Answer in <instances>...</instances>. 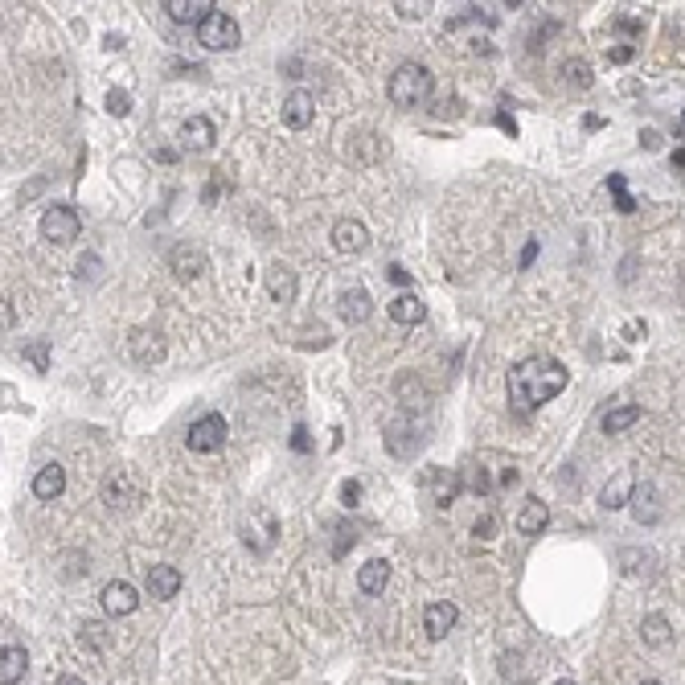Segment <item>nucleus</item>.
<instances>
[{
  "label": "nucleus",
  "instance_id": "1",
  "mask_svg": "<svg viewBox=\"0 0 685 685\" xmlns=\"http://www.w3.org/2000/svg\"><path fill=\"white\" fill-rule=\"evenodd\" d=\"M570 382V370L554 357H526L521 365L509 370V398L521 411H537L550 398H558Z\"/></svg>",
  "mask_w": 685,
  "mask_h": 685
},
{
  "label": "nucleus",
  "instance_id": "2",
  "mask_svg": "<svg viewBox=\"0 0 685 685\" xmlns=\"http://www.w3.org/2000/svg\"><path fill=\"white\" fill-rule=\"evenodd\" d=\"M431 91H435V75H431L423 62H403V66L390 75V87H386L390 103L403 111L423 107V103L431 99Z\"/></svg>",
  "mask_w": 685,
  "mask_h": 685
},
{
  "label": "nucleus",
  "instance_id": "3",
  "mask_svg": "<svg viewBox=\"0 0 685 685\" xmlns=\"http://www.w3.org/2000/svg\"><path fill=\"white\" fill-rule=\"evenodd\" d=\"M239 534L255 554H267L275 546V537H280V521H275V513L267 505H250L239 521Z\"/></svg>",
  "mask_w": 685,
  "mask_h": 685
},
{
  "label": "nucleus",
  "instance_id": "4",
  "mask_svg": "<svg viewBox=\"0 0 685 685\" xmlns=\"http://www.w3.org/2000/svg\"><path fill=\"white\" fill-rule=\"evenodd\" d=\"M198 42L206 46V50H218V54H226V50H239V42H242V29H239V21L230 17V13H210L206 21L198 26Z\"/></svg>",
  "mask_w": 685,
  "mask_h": 685
},
{
  "label": "nucleus",
  "instance_id": "5",
  "mask_svg": "<svg viewBox=\"0 0 685 685\" xmlns=\"http://www.w3.org/2000/svg\"><path fill=\"white\" fill-rule=\"evenodd\" d=\"M226 444V419L222 414H201L189 431H185V447L198 455H210Z\"/></svg>",
  "mask_w": 685,
  "mask_h": 685
},
{
  "label": "nucleus",
  "instance_id": "6",
  "mask_svg": "<svg viewBox=\"0 0 685 685\" xmlns=\"http://www.w3.org/2000/svg\"><path fill=\"white\" fill-rule=\"evenodd\" d=\"M78 230H83V218H78V210L50 206L42 214V239H50V242H75Z\"/></svg>",
  "mask_w": 685,
  "mask_h": 685
},
{
  "label": "nucleus",
  "instance_id": "7",
  "mask_svg": "<svg viewBox=\"0 0 685 685\" xmlns=\"http://www.w3.org/2000/svg\"><path fill=\"white\" fill-rule=\"evenodd\" d=\"M169 267H173L177 280H198L201 271H210V259L198 242H177V247L169 250Z\"/></svg>",
  "mask_w": 685,
  "mask_h": 685
},
{
  "label": "nucleus",
  "instance_id": "8",
  "mask_svg": "<svg viewBox=\"0 0 685 685\" xmlns=\"http://www.w3.org/2000/svg\"><path fill=\"white\" fill-rule=\"evenodd\" d=\"M128 345H132V362L136 365H160L169 353L165 337H160L157 329H136L132 337H128Z\"/></svg>",
  "mask_w": 685,
  "mask_h": 685
},
{
  "label": "nucleus",
  "instance_id": "9",
  "mask_svg": "<svg viewBox=\"0 0 685 685\" xmlns=\"http://www.w3.org/2000/svg\"><path fill=\"white\" fill-rule=\"evenodd\" d=\"M136 608H140V591H136L128 578H111V583L103 587V611H107V616H132Z\"/></svg>",
  "mask_w": 685,
  "mask_h": 685
},
{
  "label": "nucleus",
  "instance_id": "10",
  "mask_svg": "<svg viewBox=\"0 0 685 685\" xmlns=\"http://www.w3.org/2000/svg\"><path fill=\"white\" fill-rule=\"evenodd\" d=\"M332 247H337L341 255H362V250L370 247V230H365L357 218H341V222L332 226Z\"/></svg>",
  "mask_w": 685,
  "mask_h": 685
},
{
  "label": "nucleus",
  "instance_id": "11",
  "mask_svg": "<svg viewBox=\"0 0 685 685\" xmlns=\"http://www.w3.org/2000/svg\"><path fill=\"white\" fill-rule=\"evenodd\" d=\"M455 619H460V611H455V603H447V599L427 603V611H423V628H427L431 640H444V636L455 628Z\"/></svg>",
  "mask_w": 685,
  "mask_h": 685
},
{
  "label": "nucleus",
  "instance_id": "12",
  "mask_svg": "<svg viewBox=\"0 0 685 685\" xmlns=\"http://www.w3.org/2000/svg\"><path fill=\"white\" fill-rule=\"evenodd\" d=\"M103 501L107 509H128L136 501V485H132V472L128 468H116L107 480H103Z\"/></svg>",
  "mask_w": 685,
  "mask_h": 685
},
{
  "label": "nucleus",
  "instance_id": "13",
  "mask_svg": "<svg viewBox=\"0 0 685 685\" xmlns=\"http://www.w3.org/2000/svg\"><path fill=\"white\" fill-rule=\"evenodd\" d=\"M144 587H148L152 599H173V595L181 591V570L169 567V562H160V567H148V575H144Z\"/></svg>",
  "mask_w": 685,
  "mask_h": 685
},
{
  "label": "nucleus",
  "instance_id": "14",
  "mask_svg": "<svg viewBox=\"0 0 685 685\" xmlns=\"http://www.w3.org/2000/svg\"><path fill=\"white\" fill-rule=\"evenodd\" d=\"M214 140H218L214 119L193 116V119H185V124H181V148H185V152H206Z\"/></svg>",
  "mask_w": 685,
  "mask_h": 685
},
{
  "label": "nucleus",
  "instance_id": "15",
  "mask_svg": "<svg viewBox=\"0 0 685 685\" xmlns=\"http://www.w3.org/2000/svg\"><path fill=\"white\" fill-rule=\"evenodd\" d=\"M165 13L177 26H201L214 13V0H165Z\"/></svg>",
  "mask_w": 685,
  "mask_h": 685
},
{
  "label": "nucleus",
  "instance_id": "16",
  "mask_svg": "<svg viewBox=\"0 0 685 685\" xmlns=\"http://www.w3.org/2000/svg\"><path fill=\"white\" fill-rule=\"evenodd\" d=\"M316 116V99L308 91H291L288 99H283V124L296 128V132H304L308 124H312Z\"/></svg>",
  "mask_w": 685,
  "mask_h": 685
},
{
  "label": "nucleus",
  "instance_id": "17",
  "mask_svg": "<svg viewBox=\"0 0 685 685\" xmlns=\"http://www.w3.org/2000/svg\"><path fill=\"white\" fill-rule=\"evenodd\" d=\"M267 296L275 304H291L296 300V271L288 263H271L267 267Z\"/></svg>",
  "mask_w": 685,
  "mask_h": 685
},
{
  "label": "nucleus",
  "instance_id": "18",
  "mask_svg": "<svg viewBox=\"0 0 685 685\" xmlns=\"http://www.w3.org/2000/svg\"><path fill=\"white\" fill-rule=\"evenodd\" d=\"M29 669V652L21 644H0V685H17Z\"/></svg>",
  "mask_w": 685,
  "mask_h": 685
},
{
  "label": "nucleus",
  "instance_id": "19",
  "mask_svg": "<svg viewBox=\"0 0 685 685\" xmlns=\"http://www.w3.org/2000/svg\"><path fill=\"white\" fill-rule=\"evenodd\" d=\"M62 493H66V468L62 464H46L34 476V496L37 501H58Z\"/></svg>",
  "mask_w": 685,
  "mask_h": 685
},
{
  "label": "nucleus",
  "instance_id": "20",
  "mask_svg": "<svg viewBox=\"0 0 685 685\" xmlns=\"http://www.w3.org/2000/svg\"><path fill=\"white\" fill-rule=\"evenodd\" d=\"M386 312H390V321H394V324H423V321H427V304H423L414 291H403V296H394Z\"/></svg>",
  "mask_w": 685,
  "mask_h": 685
},
{
  "label": "nucleus",
  "instance_id": "21",
  "mask_svg": "<svg viewBox=\"0 0 685 685\" xmlns=\"http://www.w3.org/2000/svg\"><path fill=\"white\" fill-rule=\"evenodd\" d=\"M337 304H341V321H345V324H365V321H370V312H373L370 291H362V288L345 291Z\"/></svg>",
  "mask_w": 685,
  "mask_h": 685
},
{
  "label": "nucleus",
  "instance_id": "22",
  "mask_svg": "<svg viewBox=\"0 0 685 685\" xmlns=\"http://www.w3.org/2000/svg\"><path fill=\"white\" fill-rule=\"evenodd\" d=\"M632 472H616V476L603 485V493H599V505L603 509H624L628 505V496H632Z\"/></svg>",
  "mask_w": 685,
  "mask_h": 685
},
{
  "label": "nucleus",
  "instance_id": "23",
  "mask_svg": "<svg viewBox=\"0 0 685 685\" xmlns=\"http://www.w3.org/2000/svg\"><path fill=\"white\" fill-rule=\"evenodd\" d=\"M386 583H390V562H382V558H370L357 570V587H362L365 595H382Z\"/></svg>",
  "mask_w": 685,
  "mask_h": 685
},
{
  "label": "nucleus",
  "instance_id": "24",
  "mask_svg": "<svg viewBox=\"0 0 685 685\" xmlns=\"http://www.w3.org/2000/svg\"><path fill=\"white\" fill-rule=\"evenodd\" d=\"M546 526H550V509H546V501H537V496H529V501H526V509L517 513V529H521V534H529V537H534V534H542Z\"/></svg>",
  "mask_w": 685,
  "mask_h": 685
},
{
  "label": "nucleus",
  "instance_id": "25",
  "mask_svg": "<svg viewBox=\"0 0 685 685\" xmlns=\"http://www.w3.org/2000/svg\"><path fill=\"white\" fill-rule=\"evenodd\" d=\"M427 485L435 488V501L447 509V505H452L455 496H460L464 476H460V472H444V468H435V472H431V476H427Z\"/></svg>",
  "mask_w": 685,
  "mask_h": 685
},
{
  "label": "nucleus",
  "instance_id": "26",
  "mask_svg": "<svg viewBox=\"0 0 685 685\" xmlns=\"http://www.w3.org/2000/svg\"><path fill=\"white\" fill-rule=\"evenodd\" d=\"M640 414H644V406H636V403L611 406V411L603 414V431H608V435H619V431L636 427V423H640Z\"/></svg>",
  "mask_w": 685,
  "mask_h": 685
},
{
  "label": "nucleus",
  "instance_id": "27",
  "mask_svg": "<svg viewBox=\"0 0 685 685\" xmlns=\"http://www.w3.org/2000/svg\"><path fill=\"white\" fill-rule=\"evenodd\" d=\"M632 513H636V521H649V526H657L660 521V505H657V488L652 485H644V488H632Z\"/></svg>",
  "mask_w": 685,
  "mask_h": 685
},
{
  "label": "nucleus",
  "instance_id": "28",
  "mask_svg": "<svg viewBox=\"0 0 685 685\" xmlns=\"http://www.w3.org/2000/svg\"><path fill=\"white\" fill-rule=\"evenodd\" d=\"M640 636H644V644H649V649H665V644L673 640V624H669L665 616H657V611H652V616H644Z\"/></svg>",
  "mask_w": 685,
  "mask_h": 685
},
{
  "label": "nucleus",
  "instance_id": "29",
  "mask_svg": "<svg viewBox=\"0 0 685 685\" xmlns=\"http://www.w3.org/2000/svg\"><path fill=\"white\" fill-rule=\"evenodd\" d=\"M78 644H83V649H91V652L111 649V632H107V624H99V619L83 624V632H78Z\"/></svg>",
  "mask_w": 685,
  "mask_h": 685
},
{
  "label": "nucleus",
  "instance_id": "30",
  "mask_svg": "<svg viewBox=\"0 0 685 685\" xmlns=\"http://www.w3.org/2000/svg\"><path fill=\"white\" fill-rule=\"evenodd\" d=\"M619 567H624V575H649L652 570V554L644 550H619Z\"/></svg>",
  "mask_w": 685,
  "mask_h": 685
},
{
  "label": "nucleus",
  "instance_id": "31",
  "mask_svg": "<svg viewBox=\"0 0 685 685\" xmlns=\"http://www.w3.org/2000/svg\"><path fill=\"white\" fill-rule=\"evenodd\" d=\"M562 70H567L570 87H591V66H587L583 58H578V62H567V66H562Z\"/></svg>",
  "mask_w": 685,
  "mask_h": 685
},
{
  "label": "nucleus",
  "instance_id": "32",
  "mask_svg": "<svg viewBox=\"0 0 685 685\" xmlns=\"http://www.w3.org/2000/svg\"><path fill=\"white\" fill-rule=\"evenodd\" d=\"M26 357L34 362V370H37V373L50 370V349H46V341H37V345H26Z\"/></svg>",
  "mask_w": 685,
  "mask_h": 685
},
{
  "label": "nucleus",
  "instance_id": "33",
  "mask_svg": "<svg viewBox=\"0 0 685 685\" xmlns=\"http://www.w3.org/2000/svg\"><path fill=\"white\" fill-rule=\"evenodd\" d=\"M107 111L124 119L128 111H132V95H128V91H107Z\"/></svg>",
  "mask_w": 685,
  "mask_h": 685
},
{
  "label": "nucleus",
  "instance_id": "34",
  "mask_svg": "<svg viewBox=\"0 0 685 685\" xmlns=\"http://www.w3.org/2000/svg\"><path fill=\"white\" fill-rule=\"evenodd\" d=\"M472 534H476L480 542H493V537H496V517H493V513H480L476 526H472Z\"/></svg>",
  "mask_w": 685,
  "mask_h": 685
},
{
  "label": "nucleus",
  "instance_id": "35",
  "mask_svg": "<svg viewBox=\"0 0 685 685\" xmlns=\"http://www.w3.org/2000/svg\"><path fill=\"white\" fill-rule=\"evenodd\" d=\"M341 501L353 509V505L362 501V485H357V480H345V485H341Z\"/></svg>",
  "mask_w": 685,
  "mask_h": 685
},
{
  "label": "nucleus",
  "instance_id": "36",
  "mask_svg": "<svg viewBox=\"0 0 685 685\" xmlns=\"http://www.w3.org/2000/svg\"><path fill=\"white\" fill-rule=\"evenodd\" d=\"M13 324H17V312H13V304L5 296H0V332H9Z\"/></svg>",
  "mask_w": 685,
  "mask_h": 685
},
{
  "label": "nucleus",
  "instance_id": "37",
  "mask_svg": "<svg viewBox=\"0 0 685 685\" xmlns=\"http://www.w3.org/2000/svg\"><path fill=\"white\" fill-rule=\"evenodd\" d=\"M550 34H558V26H554V21H550V26H542L534 37H529V54H542V42H546Z\"/></svg>",
  "mask_w": 685,
  "mask_h": 685
},
{
  "label": "nucleus",
  "instance_id": "38",
  "mask_svg": "<svg viewBox=\"0 0 685 685\" xmlns=\"http://www.w3.org/2000/svg\"><path fill=\"white\" fill-rule=\"evenodd\" d=\"M632 46H611L608 50V62H616V66H624V62H632Z\"/></svg>",
  "mask_w": 685,
  "mask_h": 685
},
{
  "label": "nucleus",
  "instance_id": "39",
  "mask_svg": "<svg viewBox=\"0 0 685 685\" xmlns=\"http://www.w3.org/2000/svg\"><path fill=\"white\" fill-rule=\"evenodd\" d=\"M394 9H398V17H403V21H419L423 13H427V5H394Z\"/></svg>",
  "mask_w": 685,
  "mask_h": 685
},
{
  "label": "nucleus",
  "instance_id": "40",
  "mask_svg": "<svg viewBox=\"0 0 685 685\" xmlns=\"http://www.w3.org/2000/svg\"><path fill=\"white\" fill-rule=\"evenodd\" d=\"M616 29H619V34H628V37H636V34H644V21H632V17H619V21H616Z\"/></svg>",
  "mask_w": 685,
  "mask_h": 685
},
{
  "label": "nucleus",
  "instance_id": "41",
  "mask_svg": "<svg viewBox=\"0 0 685 685\" xmlns=\"http://www.w3.org/2000/svg\"><path fill=\"white\" fill-rule=\"evenodd\" d=\"M291 447H296V452H308V447H312V439H308L304 427H291Z\"/></svg>",
  "mask_w": 685,
  "mask_h": 685
},
{
  "label": "nucleus",
  "instance_id": "42",
  "mask_svg": "<svg viewBox=\"0 0 685 685\" xmlns=\"http://www.w3.org/2000/svg\"><path fill=\"white\" fill-rule=\"evenodd\" d=\"M386 275H390V283H411V271H403L398 263H390V267H386Z\"/></svg>",
  "mask_w": 685,
  "mask_h": 685
},
{
  "label": "nucleus",
  "instance_id": "43",
  "mask_svg": "<svg viewBox=\"0 0 685 685\" xmlns=\"http://www.w3.org/2000/svg\"><path fill=\"white\" fill-rule=\"evenodd\" d=\"M616 210H619V214H632V210H636V201L628 198V189H624V193H616Z\"/></svg>",
  "mask_w": 685,
  "mask_h": 685
},
{
  "label": "nucleus",
  "instance_id": "44",
  "mask_svg": "<svg viewBox=\"0 0 685 685\" xmlns=\"http://www.w3.org/2000/svg\"><path fill=\"white\" fill-rule=\"evenodd\" d=\"M534 259H537V242H526V250H521V271H526Z\"/></svg>",
  "mask_w": 685,
  "mask_h": 685
},
{
  "label": "nucleus",
  "instance_id": "45",
  "mask_svg": "<svg viewBox=\"0 0 685 685\" xmlns=\"http://www.w3.org/2000/svg\"><path fill=\"white\" fill-rule=\"evenodd\" d=\"M95 267H99V259H78V275H83V280H87V275H95Z\"/></svg>",
  "mask_w": 685,
  "mask_h": 685
},
{
  "label": "nucleus",
  "instance_id": "46",
  "mask_svg": "<svg viewBox=\"0 0 685 685\" xmlns=\"http://www.w3.org/2000/svg\"><path fill=\"white\" fill-rule=\"evenodd\" d=\"M54 685H87L83 677H75V673H62V677H54Z\"/></svg>",
  "mask_w": 685,
  "mask_h": 685
},
{
  "label": "nucleus",
  "instance_id": "47",
  "mask_svg": "<svg viewBox=\"0 0 685 685\" xmlns=\"http://www.w3.org/2000/svg\"><path fill=\"white\" fill-rule=\"evenodd\" d=\"M496 124H501V128H505V132H509V136H517V124H513V119L505 116V111H501V116H496Z\"/></svg>",
  "mask_w": 685,
  "mask_h": 685
},
{
  "label": "nucleus",
  "instance_id": "48",
  "mask_svg": "<svg viewBox=\"0 0 685 685\" xmlns=\"http://www.w3.org/2000/svg\"><path fill=\"white\" fill-rule=\"evenodd\" d=\"M608 189H611V193H624V177L611 173V177H608Z\"/></svg>",
  "mask_w": 685,
  "mask_h": 685
},
{
  "label": "nucleus",
  "instance_id": "49",
  "mask_svg": "<svg viewBox=\"0 0 685 685\" xmlns=\"http://www.w3.org/2000/svg\"><path fill=\"white\" fill-rule=\"evenodd\" d=\"M640 148H657V132H640Z\"/></svg>",
  "mask_w": 685,
  "mask_h": 685
},
{
  "label": "nucleus",
  "instance_id": "50",
  "mask_svg": "<svg viewBox=\"0 0 685 685\" xmlns=\"http://www.w3.org/2000/svg\"><path fill=\"white\" fill-rule=\"evenodd\" d=\"M669 165H673L677 173H681V165H685V152H681V148H673V157H669Z\"/></svg>",
  "mask_w": 685,
  "mask_h": 685
},
{
  "label": "nucleus",
  "instance_id": "51",
  "mask_svg": "<svg viewBox=\"0 0 685 685\" xmlns=\"http://www.w3.org/2000/svg\"><path fill=\"white\" fill-rule=\"evenodd\" d=\"M554 685H578V681H570V677H558V681H554Z\"/></svg>",
  "mask_w": 685,
  "mask_h": 685
},
{
  "label": "nucleus",
  "instance_id": "52",
  "mask_svg": "<svg viewBox=\"0 0 685 685\" xmlns=\"http://www.w3.org/2000/svg\"><path fill=\"white\" fill-rule=\"evenodd\" d=\"M640 685H660V681H652V677H649V681H640Z\"/></svg>",
  "mask_w": 685,
  "mask_h": 685
},
{
  "label": "nucleus",
  "instance_id": "53",
  "mask_svg": "<svg viewBox=\"0 0 685 685\" xmlns=\"http://www.w3.org/2000/svg\"><path fill=\"white\" fill-rule=\"evenodd\" d=\"M390 685H414V681H390Z\"/></svg>",
  "mask_w": 685,
  "mask_h": 685
}]
</instances>
